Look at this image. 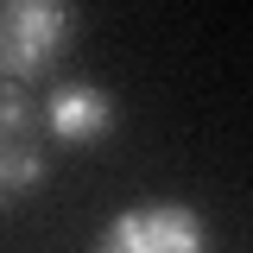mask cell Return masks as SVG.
I'll use <instances>...</instances> for the list:
<instances>
[{
	"mask_svg": "<svg viewBox=\"0 0 253 253\" xmlns=\"http://www.w3.org/2000/svg\"><path fill=\"white\" fill-rule=\"evenodd\" d=\"M51 171V126L32 83H0V209Z\"/></svg>",
	"mask_w": 253,
	"mask_h": 253,
	"instance_id": "1",
	"label": "cell"
},
{
	"mask_svg": "<svg viewBox=\"0 0 253 253\" xmlns=\"http://www.w3.org/2000/svg\"><path fill=\"white\" fill-rule=\"evenodd\" d=\"M70 6L63 0H0V83H38L63 57Z\"/></svg>",
	"mask_w": 253,
	"mask_h": 253,
	"instance_id": "2",
	"label": "cell"
},
{
	"mask_svg": "<svg viewBox=\"0 0 253 253\" xmlns=\"http://www.w3.org/2000/svg\"><path fill=\"white\" fill-rule=\"evenodd\" d=\"M101 253H203L209 247V228L196 209L184 203H139L101 228Z\"/></svg>",
	"mask_w": 253,
	"mask_h": 253,
	"instance_id": "3",
	"label": "cell"
},
{
	"mask_svg": "<svg viewBox=\"0 0 253 253\" xmlns=\"http://www.w3.org/2000/svg\"><path fill=\"white\" fill-rule=\"evenodd\" d=\"M44 126H51V146H101L114 133V101L95 83H63L44 101Z\"/></svg>",
	"mask_w": 253,
	"mask_h": 253,
	"instance_id": "4",
	"label": "cell"
}]
</instances>
